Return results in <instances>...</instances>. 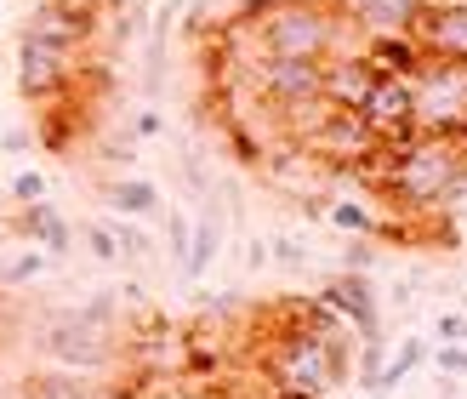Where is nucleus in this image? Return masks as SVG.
Listing matches in <instances>:
<instances>
[{"instance_id": "obj_21", "label": "nucleus", "mask_w": 467, "mask_h": 399, "mask_svg": "<svg viewBox=\"0 0 467 399\" xmlns=\"http://www.w3.org/2000/svg\"><path fill=\"white\" fill-rule=\"evenodd\" d=\"M359 342H365V348H359V383L377 388L382 365H388V342H382V331H370V337H359Z\"/></svg>"}, {"instance_id": "obj_30", "label": "nucleus", "mask_w": 467, "mask_h": 399, "mask_svg": "<svg viewBox=\"0 0 467 399\" xmlns=\"http://www.w3.org/2000/svg\"><path fill=\"white\" fill-rule=\"evenodd\" d=\"M166 228H171V257H177V263H182V257H189V234H194V228L182 223L177 211H171V223H166Z\"/></svg>"}, {"instance_id": "obj_11", "label": "nucleus", "mask_w": 467, "mask_h": 399, "mask_svg": "<svg viewBox=\"0 0 467 399\" xmlns=\"http://www.w3.org/2000/svg\"><path fill=\"white\" fill-rule=\"evenodd\" d=\"M370 86H377V68H370L365 52H337V58H325V75H319V98L331 103V109H365L370 98Z\"/></svg>"}, {"instance_id": "obj_17", "label": "nucleus", "mask_w": 467, "mask_h": 399, "mask_svg": "<svg viewBox=\"0 0 467 399\" xmlns=\"http://www.w3.org/2000/svg\"><path fill=\"white\" fill-rule=\"evenodd\" d=\"M109 211H120V217H154L160 189L149 177H120V183H109Z\"/></svg>"}, {"instance_id": "obj_6", "label": "nucleus", "mask_w": 467, "mask_h": 399, "mask_svg": "<svg viewBox=\"0 0 467 399\" xmlns=\"http://www.w3.org/2000/svg\"><path fill=\"white\" fill-rule=\"evenodd\" d=\"M86 75L80 46H57L40 35H17V91L35 103H57L68 86Z\"/></svg>"}, {"instance_id": "obj_14", "label": "nucleus", "mask_w": 467, "mask_h": 399, "mask_svg": "<svg viewBox=\"0 0 467 399\" xmlns=\"http://www.w3.org/2000/svg\"><path fill=\"white\" fill-rule=\"evenodd\" d=\"M23 234H29L35 246H46L52 257H63L68 246H75V228H68V217L52 205V200H35V205H23Z\"/></svg>"}, {"instance_id": "obj_15", "label": "nucleus", "mask_w": 467, "mask_h": 399, "mask_svg": "<svg viewBox=\"0 0 467 399\" xmlns=\"http://www.w3.org/2000/svg\"><path fill=\"white\" fill-rule=\"evenodd\" d=\"M365 58L377 75H410L416 63H422V46H416V35H377L365 46Z\"/></svg>"}, {"instance_id": "obj_29", "label": "nucleus", "mask_w": 467, "mask_h": 399, "mask_svg": "<svg viewBox=\"0 0 467 399\" xmlns=\"http://www.w3.org/2000/svg\"><path fill=\"white\" fill-rule=\"evenodd\" d=\"M370 257H377V251H370V240H354V246L342 251V274H365Z\"/></svg>"}, {"instance_id": "obj_25", "label": "nucleus", "mask_w": 467, "mask_h": 399, "mask_svg": "<svg viewBox=\"0 0 467 399\" xmlns=\"http://www.w3.org/2000/svg\"><path fill=\"white\" fill-rule=\"evenodd\" d=\"M433 365H439V377H467V342H445L433 354Z\"/></svg>"}, {"instance_id": "obj_9", "label": "nucleus", "mask_w": 467, "mask_h": 399, "mask_svg": "<svg viewBox=\"0 0 467 399\" xmlns=\"http://www.w3.org/2000/svg\"><path fill=\"white\" fill-rule=\"evenodd\" d=\"M416 46L422 58L467 63V0H428L416 17Z\"/></svg>"}, {"instance_id": "obj_23", "label": "nucleus", "mask_w": 467, "mask_h": 399, "mask_svg": "<svg viewBox=\"0 0 467 399\" xmlns=\"http://www.w3.org/2000/svg\"><path fill=\"white\" fill-rule=\"evenodd\" d=\"M46 268V257L40 251H23V257H12L6 268H0V286H23V279H35Z\"/></svg>"}, {"instance_id": "obj_2", "label": "nucleus", "mask_w": 467, "mask_h": 399, "mask_svg": "<svg viewBox=\"0 0 467 399\" xmlns=\"http://www.w3.org/2000/svg\"><path fill=\"white\" fill-rule=\"evenodd\" d=\"M256 35H263L268 58H302V63H325L342 46V17L331 0H268L256 6Z\"/></svg>"}, {"instance_id": "obj_19", "label": "nucleus", "mask_w": 467, "mask_h": 399, "mask_svg": "<svg viewBox=\"0 0 467 399\" xmlns=\"http://www.w3.org/2000/svg\"><path fill=\"white\" fill-rule=\"evenodd\" d=\"M422 360H428V337H405V342H400V354L382 365V377H377V388H370V394H377V399H382V394H400V383H405Z\"/></svg>"}, {"instance_id": "obj_5", "label": "nucleus", "mask_w": 467, "mask_h": 399, "mask_svg": "<svg viewBox=\"0 0 467 399\" xmlns=\"http://www.w3.org/2000/svg\"><path fill=\"white\" fill-rule=\"evenodd\" d=\"M40 354L57 360L63 371H80V377H86V371H103L114 360V331L91 309L52 314V320H46V331H40Z\"/></svg>"}, {"instance_id": "obj_20", "label": "nucleus", "mask_w": 467, "mask_h": 399, "mask_svg": "<svg viewBox=\"0 0 467 399\" xmlns=\"http://www.w3.org/2000/svg\"><path fill=\"white\" fill-rule=\"evenodd\" d=\"M143 12H149V0H109V35L114 40H137L143 35Z\"/></svg>"}, {"instance_id": "obj_12", "label": "nucleus", "mask_w": 467, "mask_h": 399, "mask_svg": "<svg viewBox=\"0 0 467 399\" xmlns=\"http://www.w3.org/2000/svg\"><path fill=\"white\" fill-rule=\"evenodd\" d=\"M319 302H325L331 314H342L359 337L377 331V291H370V279H365V274H337L331 286H325Z\"/></svg>"}, {"instance_id": "obj_1", "label": "nucleus", "mask_w": 467, "mask_h": 399, "mask_svg": "<svg viewBox=\"0 0 467 399\" xmlns=\"http://www.w3.org/2000/svg\"><path fill=\"white\" fill-rule=\"evenodd\" d=\"M382 149H388V194L410 211L451 205L467 189V154L456 137H405V143Z\"/></svg>"}, {"instance_id": "obj_8", "label": "nucleus", "mask_w": 467, "mask_h": 399, "mask_svg": "<svg viewBox=\"0 0 467 399\" xmlns=\"http://www.w3.org/2000/svg\"><path fill=\"white\" fill-rule=\"evenodd\" d=\"M359 121L370 126L377 143H405V137H416L410 131V75H377Z\"/></svg>"}, {"instance_id": "obj_13", "label": "nucleus", "mask_w": 467, "mask_h": 399, "mask_svg": "<svg viewBox=\"0 0 467 399\" xmlns=\"http://www.w3.org/2000/svg\"><path fill=\"white\" fill-rule=\"evenodd\" d=\"M428 0H354V23L377 40V35H416Z\"/></svg>"}, {"instance_id": "obj_10", "label": "nucleus", "mask_w": 467, "mask_h": 399, "mask_svg": "<svg viewBox=\"0 0 467 399\" xmlns=\"http://www.w3.org/2000/svg\"><path fill=\"white\" fill-rule=\"evenodd\" d=\"M98 23H103L98 0H46V6H35L23 35H40V40H57V46H86L98 35Z\"/></svg>"}, {"instance_id": "obj_16", "label": "nucleus", "mask_w": 467, "mask_h": 399, "mask_svg": "<svg viewBox=\"0 0 467 399\" xmlns=\"http://www.w3.org/2000/svg\"><path fill=\"white\" fill-rule=\"evenodd\" d=\"M217 251H223V211H205V217L194 223V234H189V257H182V274L200 279L205 268L217 263Z\"/></svg>"}, {"instance_id": "obj_32", "label": "nucleus", "mask_w": 467, "mask_h": 399, "mask_svg": "<svg viewBox=\"0 0 467 399\" xmlns=\"http://www.w3.org/2000/svg\"><path fill=\"white\" fill-rule=\"evenodd\" d=\"M245 268H268V246H263V240H251V251H245Z\"/></svg>"}, {"instance_id": "obj_18", "label": "nucleus", "mask_w": 467, "mask_h": 399, "mask_svg": "<svg viewBox=\"0 0 467 399\" xmlns=\"http://www.w3.org/2000/svg\"><path fill=\"white\" fill-rule=\"evenodd\" d=\"M17 399H91L80 371H46V377H29L17 388Z\"/></svg>"}, {"instance_id": "obj_31", "label": "nucleus", "mask_w": 467, "mask_h": 399, "mask_svg": "<svg viewBox=\"0 0 467 399\" xmlns=\"http://www.w3.org/2000/svg\"><path fill=\"white\" fill-rule=\"evenodd\" d=\"M154 399H217V394H205V388H160Z\"/></svg>"}, {"instance_id": "obj_7", "label": "nucleus", "mask_w": 467, "mask_h": 399, "mask_svg": "<svg viewBox=\"0 0 467 399\" xmlns=\"http://www.w3.org/2000/svg\"><path fill=\"white\" fill-rule=\"evenodd\" d=\"M319 75H325V63L263 58V63L251 68V86L263 91L268 103H279V109H302V103H319Z\"/></svg>"}, {"instance_id": "obj_34", "label": "nucleus", "mask_w": 467, "mask_h": 399, "mask_svg": "<svg viewBox=\"0 0 467 399\" xmlns=\"http://www.w3.org/2000/svg\"><path fill=\"white\" fill-rule=\"evenodd\" d=\"M456 143H462V154H467V126H462V137H456Z\"/></svg>"}, {"instance_id": "obj_4", "label": "nucleus", "mask_w": 467, "mask_h": 399, "mask_svg": "<svg viewBox=\"0 0 467 399\" xmlns=\"http://www.w3.org/2000/svg\"><path fill=\"white\" fill-rule=\"evenodd\" d=\"M268 377L274 388L285 394V399H319L325 388H337V371H331V342H325L319 331H291L285 342L274 348V360H268Z\"/></svg>"}, {"instance_id": "obj_24", "label": "nucleus", "mask_w": 467, "mask_h": 399, "mask_svg": "<svg viewBox=\"0 0 467 399\" xmlns=\"http://www.w3.org/2000/svg\"><path fill=\"white\" fill-rule=\"evenodd\" d=\"M86 246H91V257H98V263H120L114 228H103V223H86Z\"/></svg>"}, {"instance_id": "obj_28", "label": "nucleus", "mask_w": 467, "mask_h": 399, "mask_svg": "<svg viewBox=\"0 0 467 399\" xmlns=\"http://www.w3.org/2000/svg\"><path fill=\"white\" fill-rule=\"evenodd\" d=\"M268 263H285V268H308V251H302V240H274V246H268Z\"/></svg>"}, {"instance_id": "obj_22", "label": "nucleus", "mask_w": 467, "mask_h": 399, "mask_svg": "<svg viewBox=\"0 0 467 399\" xmlns=\"http://www.w3.org/2000/svg\"><path fill=\"white\" fill-rule=\"evenodd\" d=\"M325 217H331L337 228H354V234H377V217H370V211H365L359 200H337L331 211H325Z\"/></svg>"}, {"instance_id": "obj_3", "label": "nucleus", "mask_w": 467, "mask_h": 399, "mask_svg": "<svg viewBox=\"0 0 467 399\" xmlns=\"http://www.w3.org/2000/svg\"><path fill=\"white\" fill-rule=\"evenodd\" d=\"M462 126H467V63L422 58L410 68V131L462 137Z\"/></svg>"}, {"instance_id": "obj_26", "label": "nucleus", "mask_w": 467, "mask_h": 399, "mask_svg": "<svg viewBox=\"0 0 467 399\" xmlns=\"http://www.w3.org/2000/svg\"><path fill=\"white\" fill-rule=\"evenodd\" d=\"M433 337H439V348H445V342H467V314L445 309V314L433 320Z\"/></svg>"}, {"instance_id": "obj_27", "label": "nucleus", "mask_w": 467, "mask_h": 399, "mask_svg": "<svg viewBox=\"0 0 467 399\" xmlns=\"http://www.w3.org/2000/svg\"><path fill=\"white\" fill-rule=\"evenodd\" d=\"M12 194H17V205L46 200V177H40V172H17V177H12Z\"/></svg>"}, {"instance_id": "obj_35", "label": "nucleus", "mask_w": 467, "mask_h": 399, "mask_svg": "<svg viewBox=\"0 0 467 399\" xmlns=\"http://www.w3.org/2000/svg\"><path fill=\"white\" fill-rule=\"evenodd\" d=\"M400 399H416V394H400Z\"/></svg>"}, {"instance_id": "obj_33", "label": "nucleus", "mask_w": 467, "mask_h": 399, "mask_svg": "<svg viewBox=\"0 0 467 399\" xmlns=\"http://www.w3.org/2000/svg\"><path fill=\"white\" fill-rule=\"evenodd\" d=\"M137 131L154 137V131H160V114H154V109H143V114H137Z\"/></svg>"}]
</instances>
